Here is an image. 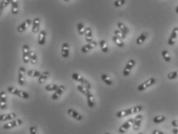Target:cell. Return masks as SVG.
I'll return each mask as SVG.
<instances>
[{
	"label": "cell",
	"mask_w": 178,
	"mask_h": 134,
	"mask_svg": "<svg viewBox=\"0 0 178 134\" xmlns=\"http://www.w3.org/2000/svg\"><path fill=\"white\" fill-rule=\"evenodd\" d=\"M142 109H143L142 106H136V107H132V108H130V109L120 110V111L116 113V117L117 118H124V117H127V116L138 113L140 111H142Z\"/></svg>",
	"instance_id": "1"
},
{
	"label": "cell",
	"mask_w": 178,
	"mask_h": 134,
	"mask_svg": "<svg viewBox=\"0 0 178 134\" xmlns=\"http://www.w3.org/2000/svg\"><path fill=\"white\" fill-rule=\"evenodd\" d=\"M7 91L9 92L10 94L15 95V96H18L19 97H21L22 99H29V97H30V95L28 92L22 91V90H19V89L14 88V87H8Z\"/></svg>",
	"instance_id": "2"
},
{
	"label": "cell",
	"mask_w": 178,
	"mask_h": 134,
	"mask_svg": "<svg viewBox=\"0 0 178 134\" xmlns=\"http://www.w3.org/2000/svg\"><path fill=\"white\" fill-rule=\"evenodd\" d=\"M72 78L73 80H74L75 81L79 82L80 85H83V86H85L88 89H90V88H91V84L89 83V81H87V80H85L83 77L81 76L80 75L77 73V72H73V73Z\"/></svg>",
	"instance_id": "3"
},
{
	"label": "cell",
	"mask_w": 178,
	"mask_h": 134,
	"mask_svg": "<svg viewBox=\"0 0 178 134\" xmlns=\"http://www.w3.org/2000/svg\"><path fill=\"white\" fill-rule=\"evenodd\" d=\"M22 124V120L21 119H15L9 121V123H6L3 126V129H13L14 127H19L20 125Z\"/></svg>",
	"instance_id": "4"
},
{
	"label": "cell",
	"mask_w": 178,
	"mask_h": 134,
	"mask_svg": "<svg viewBox=\"0 0 178 134\" xmlns=\"http://www.w3.org/2000/svg\"><path fill=\"white\" fill-rule=\"evenodd\" d=\"M155 82H156L155 78H150L149 80H146L145 82L141 83L140 86H138L137 89H138V91H140V92H142V91H144V90H145V89L149 88V87H150L151 86H153Z\"/></svg>",
	"instance_id": "5"
},
{
	"label": "cell",
	"mask_w": 178,
	"mask_h": 134,
	"mask_svg": "<svg viewBox=\"0 0 178 134\" xmlns=\"http://www.w3.org/2000/svg\"><path fill=\"white\" fill-rule=\"evenodd\" d=\"M135 64H136V62H135L134 60L131 59V60H129L127 63L126 64V66H125V67H124V71H123V74H124V76H128L130 72H131L132 69L135 66Z\"/></svg>",
	"instance_id": "6"
},
{
	"label": "cell",
	"mask_w": 178,
	"mask_h": 134,
	"mask_svg": "<svg viewBox=\"0 0 178 134\" xmlns=\"http://www.w3.org/2000/svg\"><path fill=\"white\" fill-rule=\"evenodd\" d=\"M31 50L28 45H24L22 46V60L24 63H29L30 61V56Z\"/></svg>",
	"instance_id": "7"
},
{
	"label": "cell",
	"mask_w": 178,
	"mask_h": 134,
	"mask_svg": "<svg viewBox=\"0 0 178 134\" xmlns=\"http://www.w3.org/2000/svg\"><path fill=\"white\" fill-rule=\"evenodd\" d=\"M134 122V119H129L128 120H126L124 124L121 125V127L119 128V132H120V133H126V132L132 126H133Z\"/></svg>",
	"instance_id": "8"
},
{
	"label": "cell",
	"mask_w": 178,
	"mask_h": 134,
	"mask_svg": "<svg viewBox=\"0 0 178 134\" xmlns=\"http://www.w3.org/2000/svg\"><path fill=\"white\" fill-rule=\"evenodd\" d=\"M26 69L23 66H21L19 70V76H18V82L21 86H23L25 84Z\"/></svg>",
	"instance_id": "9"
},
{
	"label": "cell",
	"mask_w": 178,
	"mask_h": 134,
	"mask_svg": "<svg viewBox=\"0 0 178 134\" xmlns=\"http://www.w3.org/2000/svg\"><path fill=\"white\" fill-rule=\"evenodd\" d=\"M178 35V27H174L173 28V31L171 32V35L170 36L168 40V45L170 46H173L176 42V40H177V37Z\"/></svg>",
	"instance_id": "10"
},
{
	"label": "cell",
	"mask_w": 178,
	"mask_h": 134,
	"mask_svg": "<svg viewBox=\"0 0 178 134\" xmlns=\"http://www.w3.org/2000/svg\"><path fill=\"white\" fill-rule=\"evenodd\" d=\"M67 113L69 115V117H73V119H75L76 120H78V121H80L83 119V116L81 114H79V113L76 110H74L73 109H69L68 111H67Z\"/></svg>",
	"instance_id": "11"
},
{
	"label": "cell",
	"mask_w": 178,
	"mask_h": 134,
	"mask_svg": "<svg viewBox=\"0 0 178 134\" xmlns=\"http://www.w3.org/2000/svg\"><path fill=\"white\" fill-rule=\"evenodd\" d=\"M97 44H98V43H97V42H95V41L89 42L88 44L85 45L83 46H82L81 52H83V53H87V52H89V50H91L92 49H93V48L96 47L97 46Z\"/></svg>",
	"instance_id": "12"
},
{
	"label": "cell",
	"mask_w": 178,
	"mask_h": 134,
	"mask_svg": "<svg viewBox=\"0 0 178 134\" xmlns=\"http://www.w3.org/2000/svg\"><path fill=\"white\" fill-rule=\"evenodd\" d=\"M6 92L5 91H1L0 92V108L2 110H4L6 108Z\"/></svg>",
	"instance_id": "13"
},
{
	"label": "cell",
	"mask_w": 178,
	"mask_h": 134,
	"mask_svg": "<svg viewBox=\"0 0 178 134\" xmlns=\"http://www.w3.org/2000/svg\"><path fill=\"white\" fill-rule=\"evenodd\" d=\"M64 90H65V86L63 85H60V86H59L58 89H57L55 91L54 93L52 95V99H53V100H56V99H59V97H60V96L63 93Z\"/></svg>",
	"instance_id": "14"
},
{
	"label": "cell",
	"mask_w": 178,
	"mask_h": 134,
	"mask_svg": "<svg viewBox=\"0 0 178 134\" xmlns=\"http://www.w3.org/2000/svg\"><path fill=\"white\" fill-rule=\"evenodd\" d=\"M31 23H32V20L30 19H29L25 20L24 22H22V23H21L19 26H18V28H17L18 32H24V31L26 30V29H27V28L29 27L30 25H31Z\"/></svg>",
	"instance_id": "15"
},
{
	"label": "cell",
	"mask_w": 178,
	"mask_h": 134,
	"mask_svg": "<svg viewBox=\"0 0 178 134\" xmlns=\"http://www.w3.org/2000/svg\"><path fill=\"white\" fill-rule=\"evenodd\" d=\"M16 117V114L14 113H10L8 114H3L0 116V121L1 122H6L11 121L13 119H15Z\"/></svg>",
	"instance_id": "16"
},
{
	"label": "cell",
	"mask_w": 178,
	"mask_h": 134,
	"mask_svg": "<svg viewBox=\"0 0 178 134\" xmlns=\"http://www.w3.org/2000/svg\"><path fill=\"white\" fill-rule=\"evenodd\" d=\"M142 119H143V117H142V115L140 114L137 115V116L135 117L134 124H133V129H134L135 131H137V130L140 129L141 123H142Z\"/></svg>",
	"instance_id": "17"
},
{
	"label": "cell",
	"mask_w": 178,
	"mask_h": 134,
	"mask_svg": "<svg viewBox=\"0 0 178 134\" xmlns=\"http://www.w3.org/2000/svg\"><path fill=\"white\" fill-rule=\"evenodd\" d=\"M40 23H41V21H40V18H35L34 19H33L32 28V32L33 33H37V32H39V31H40Z\"/></svg>",
	"instance_id": "18"
},
{
	"label": "cell",
	"mask_w": 178,
	"mask_h": 134,
	"mask_svg": "<svg viewBox=\"0 0 178 134\" xmlns=\"http://www.w3.org/2000/svg\"><path fill=\"white\" fill-rule=\"evenodd\" d=\"M149 36V33L147 32H144L141 33L140 36H138V38L136 39V43L137 45H141L143 44L146 40L148 38Z\"/></svg>",
	"instance_id": "19"
},
{
	"label": "cell",
	"mask_w": 178,
	"mask_h": 134,
	"mask_svg": "<svg viewBox=\"0 0 178 134\" xmlns=\"http://www.w3.org/2000/svg\"><path fill=\"white\" fill-rule=\"evenodd\" d=\"M61 54L63 58H67L69 55V46L68 43H63L61 48Z\"/></svg>",
	"instance_id": "20"
},
{
	"label": "cell",
	"mask_w": 178,
	"mask_h": 134,
	"mask_svg": "<svg viewBox=\"0 0 178 134\" xmlns=\"http://www.w3.org/2000/svg\"><path fill=\"white\" fill-rule=\"evenodd\" d=\"M85 39L88 43L93 42V32H92V29L90 27L86 28L85 31Z\"/></svg>",
	"instance_id": "21"
},
{
	"label": "cell",
	"mask_w": 178,
	"mask_h": 134,
	"mask_svg": "<svg viewBox=\"0 0 178 134\" xmlns=\"http://www.w3.org/2000/svg\"><path fill=\"white\" fill-rule=\"evenodd\" d=\"M46 33L45 32L44 30H42L40 31V34H39V37H38V43L39 45H42L45 44L46 42Z\"/></svg>",
	"instance_id": "22"
},
{
	"label": "cell",
	"mask_w": 178,
	"mask_h": 134,
	"mask_svg": "<svg viewBox=\"0 0 178 134\" xmlns=\"http://www.w3.org/2000/svg\"><path fill=\"white\" fill-rule=\"evenodd\" d=\"M11 11L13 15H15L19 13V6H18V0H11Z\"/></svg>",
	"instance_id": "23"
},
{
	"label": "cell",
	"mask_w": 178,
	"mask_h": 134,
	"mask_svg": "<svg viewBox=\"0 0 178 134\" xmlns=\"http://www.w3.org/2000/svg\"><path fill=\"white\" fill-rule=\"evenodd\" d=\"M87 105L89 108H93L95 106V99H94L93 95L91 92L87 96Z\"/></svg>",
	"instance_id": "24"
},
{
	"label": "cell",
	"mask_w": 178,
	"mask_h": 134,
	"mask_svg": "<svg viewBox=\"0 0 178 134\" xmlns=\"http://www.w3.org/2000/svg\"><path fill=\"white\" fill-rule=\"evenodd\" d=\"M49 76H50V73H49V72H47V71H45V72H43L42 73H41L40 76L39 77V79H38V82H39V83H41V84L43 83V82L48 79Z\"/></svg>",
	"instance_id": "25"
},
{
	"label": "cell",
	"mask_w": 178,
	"mask_h": 134,
	"mask_svg": "<svg viewBox=\"0 0 178 134\" xmlns=\"http://www.w3.org/2000/svg\"><path fill=\"white\" fill-rule=\"evenodd\" d=\"M99 47L101 49L102 52H104V53H106V52L109 51V49H108V46H107V43H106V40H100L99 42Z\"/></svg>",
	"instance_id": "26"
},
{
	"label": "cell",
	"mask_w": 178,
	"mask_h": 134,
	"mask_svg": "<svg viewBox=\"0 0 178 134\" xmlns=\"http://www.w3.org/2000/svg\"><path fill=\"white\" fill-rule=\"evenodd\" d=\"M77 89L79 90V92L83 93V94L84 95V96H87L90 93L89 89H88L87 88L83 86V85H78V86H77Z\"/></svg>",
	"instance_id": "27"
},
{
	"label": "cell",
	"mask_w": 178,
	"mask_h": 134,
	"mask_svg": "<svg viewBox=\"0 0 178 134\" xmlns=\"http://www.w3.org/2000/svg\"><path fill=\"white\" fill-rule=\"evenodd\" d=\"M101 80L102 81L106 84L107 86H111L113 84V81L106 74H102L101 75Z\"/></svg>",
	"instance_id": "28"
},
{
	"label": "cell",
	"mask_w": 178,
	"mask_h": 134,
	"mask_svg": "<svg viewBox=\"0 0 178 134\" xmlns=\"http://www.w3.org/2000/svg\"><path fill=\"white\" fill-rule=\"evenodd\" d=\"M113 40H114V42H115V44L120 48H122L124 46V42H123V40H121L120 38L117 37L116 36H113Z\"/></svg>",
	"instance_id": "29"
},
{
	"label": "cell",
	"mask_w": 178,
	"mask_h": 134,
	"mask_svg": "<svg viewBox=\"0 0 178 134\" xmlns=\"http://www.w3.org/2000/svg\"><path fill=\"white\" fill-rule=\"evenodd\" d=\"M117 27H118L119 29L120 30V31H122L124 33H125L126 35L129 33V29L126 27V25H124L123 22H119L118 23H117Z\"/></svg>",
	"instance_id": "30"
},
{
	"label": "cell",
	"mask_w": 178,
	"mask_h": 134,
	"mask_svg": "<svg viewBox=\"0 0 178 134\" xmlns=\"http://www.w3.org/2000/svg\"><path fill=\"white\" fill-rule=\"evenodd\" d=\"M41 73H40L39 71L37 70H29L27 72V76L30 77H32V78H36V77H40Z\"/></svg>",
	"instance_id": "31"
},
{
	"label": "cell",
	"mask_w": 178,
	"mask_h": 134,
	"mask_svg": "<svg viewBox=\"0 0 178 134\" xmlns=\"http://www.w3.org/2000/svg\"><path fill=\"white\" fill-rule=\"evenodd\" d=\"M161 55L163 56V60H165L167 62H170L171 61V57L170 56V53L167 50H163L161 52Z\"/></svg>",
	"instance_id": "32"
},
{
	"label": "cell",
	"mask_w": 178,
	"mask_h": 134,
	"mask_svg": "<svg viewBox=\"0 0 178 134\" xmlns=\"http://www.w3.org/2000/svg\"><path fill=\"white\" fill-rule=\"evenodd\" d=\"M58 86L55 83H50V84H48L45 87V89L46 91H56L57 89H58Z\"/></svg>",
	"instance_id": "33"
},
{
	"label": "cell",
	"mask_w": 178,
	"mask_h": 134,
	"mask_svg": "<svg viewBox=\"0 0 178 134\" xmlns=\"http://www.w3.org/2000/svg\"><path fill=\"white\" fill-rule=\"evenodd\" d=\"M77 30H78V32H79V35H85V31H86V29L84 28V25L79 22L77 24Z\"/></svg>",
	"instance_id": "34"
},
{
	"label": "cell",
	"mask_w": 178,
	"mask_h": 134,
	"mask_svg": "<svg viewBox=\"0 0 178 134\" xmlns=\"http://www.w3.org/2000/svg\"><path fill=\"white\" fill-rule=\"evenodd\" d=\"M30 61L32 64H36L37 62V57H36V54L34 51H31L30 52Z\"/></svg>",
	"instance_id": "35"
},
{
	"label": "cell",
	"mask_w": 178,
	"mask_h": 134,
	"mask_svg": "<svg viewBox=\"0 0 178 134\" xmlns=\"http://www.w3.org/2000/svg\"><path fill=\"white\" fill-rule=\"evenodd\" d=\"M166 119V117L164 116H157L153 119V121L154 123H163Z\"/></svg>",
	"instance_id": "36"
},
{
	"label": "cell",
	"mask_w": 178,
	"mask_h": 134,
	"mask_svg": "<svg viewBox=\"0 0 178 134\" xmlns=\"http://www.w3.org/2000/svg\"><path fill=\"white\" fill-rule=\"evenodd\" d=\"M114 36H116L117 37L120 38L121 40H124L125 38H126V34L124 33V32L120 31V29H116L114 31Z\"/></svg>",
	"instance_id": "37"
},
{
	"label": "cell",
	"mask_w": 178,
	"mask_h": 134,
	"mask_svg": "<svg viewBox=\"0 0 178 134\" xmlns=\"http://www.w3.org/2000/svg\"><path fill=\"white\" fill-rule=\"evenodd\" d=\"M167 78L169 80H175L178 78V71H173L167 74Z\"/></svg>",
	"instance_id": "38"
},
{
	"label": "cell",
	"mask_w": 178,
	"mask_h": 134,
	"mask_svg": "<svg viewBox=\"0 0 178 134\" xmlns=\"http://www.w3.org/2000/svg\"><path fill=\"white\" fill-rule=\"evenodd\" d=\"M9 3H11V0H3L0 4V11L3 12V9L6 7Z\"/></svg>",
	"instance_id": "39"
},
{
	"label": "cell",
	"mask_w": 178,
	"mask_h": 134,
	"mask_svg": "<svg viewBox=\"0 0 178 134\" xmlns=\"http://www.w3.org/2000/svg\"><path fill=\"white\" fill-rule=\"evenodd\" d=\"M125 3H126V0H116L114 2V5L116 7H120L122 5H124Z\"/></svg>",
	"instance_id": "40"
},
{
	"label": "cell",
	"mask_w": 178,
	"mask_h": 134,
	"mask_svg": "<svg viewBox=\"0 0 178 134\" xmlns=\"http://www.w3.org/2000/svg\"><path fill=\"white\" fill-rule=\"evenodd\" d=\"M30 134H38L37 129L36 127H31L30 128Z\"/></svg>",
	"instance_id": "41"
},
{
	"label": "cell",
	"mask_w": 178,
	"mask_h": 134,
	"mask_svg": "<svg viewBox=\"0 0 178 134\" xmlns=\"http://www.w3.org/2000/svg\"><path fill=\"white\" fill-rule=\"evenodd\" d=\"M171 125H172L173 127H175V128H177L178 127V119H174V120H173V121L171 122Z\"/></svg>",
	"instance_id": "42"
},
{
	"label": "cell",
	"mask_w": 178,
	"mask_h": 134,
	"mask_svg": "<svg viewBox=\"0 0 178 134\" xmlns=\"http://www.w3.org/2000/svg\"><path fill=\"white\" fill-rule=\"evenodd\" d=\"M153 134H166L165 133L161 131V130H158V129H154L152 133Z\"/></svg>",
	"instance_id": "43"
},
{
	"label": "cell",
	"mask_w": 178,
	"mask_h": 134,
	"mask_svg": "<svg viewBox=\"0 0 178 134\" xmlns=\"http://www.w3.org/2000/svg\"><path fill=\"white\" fill-rule=\"evenodd\" d=\"M172 132H173V134H178V129H177V128L174 127V129H173Z\"/></svg>",
	"instance_id": "44"
},
{
	"label": "cell",
	"mask_w": 178,
	"mask_h": 134,
	"mask_svg": "<svg viewBox=\"0 0 178 134\" xmlns=\"http://www.w3.org/2000/svg\"><path fill=\"white\" fill-rule=\"evenodd\" d=\"M175 11H176V13H177L178 14V5H177V8H176Z\"/></svg>",
	"instance_id": "45"
},
{
	"label": "cell",
	"mask_w": 178,
	"mask_h": 134,
	"mask_svg": "<svg viewBox=\"0 0 178 134\" xmlns=\"http://www.w3.org/2000/svg\"><path fill=\"white\" fill-rule=\"evenodd\" d=\"M63 1H65V2H69V0H63Z\"/></svg>",
	"instance_id": "46"
},
{
	"label": "cell",
	"mask_w": 178,
	"mask_h": 134,
	"mask_svg": "<svg viewBox=\"0 0 178 134\" xmlns=\"http://www.w3.org/2000/svg\"><path fill=\"white\" fill-rule=\"evenodd\" d=\"M104 134H110V133H105Z\"/></svg>",
	"instance_id": "47"
},
{
	"label": "cell",
	"mask_w": 178,
	"mask_h": 134,
	"mask_svg": "<svg viewBox=\"0 0 178 134\" xmlns=\"http://www.w3.org/2000/svg\"><path fill=\"white\" fill-rule=\"evenodd\" d=\"M138 134H143V133H138Z\"/></svg>",
	"instance_id": "48"
},
{
	"label": "cell",
	"mask_w": 178,
	"mask_h": 134,
	"mask_svg": "<svg viewBox=\"0 0 178 134\" xmlns=\"http://www.w3.org/2000/svg\"><path fill=\"white\" fill-rule=\"evenodd\" d=\"M151 134H153V133H151Z\"/></svg>",
	"instance_id": "49"
}]
</instances>
